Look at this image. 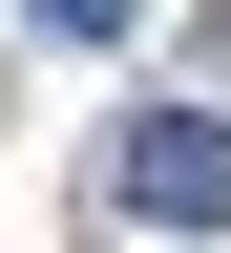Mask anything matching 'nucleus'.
Masks as SVG:
<instances>
[{
  "label": "nucleus",
  "instance_id": "nucleus-2",
  "mask_svg": "<svg viewBox=\"0 0 231 253\" xmlns=\"http://www.w3.org/2000/svg\"><path fill=\"white\" fill-rule=\"evenodd\" d=\"M42 21H63V42H126V21H147V0H42Z\"/></svg>",
  "mask_w": 231,
  "mask_h": 253
},
{
  "label": "nucleus",
  "instance_id": "nucleus-1",
  "mask_svg": "<svg viewBox=\"0 0 231 253\" xmlns=\"http://www.w3.org/2000/svg\"><path fill=\"white\" fill-rule=\"evenodd\" d=\"M105 190L147 211V232H231V106H126Z\"/></svg>",
  "mask_w": 231,
  "mask_h": 253
}]
</instances>
